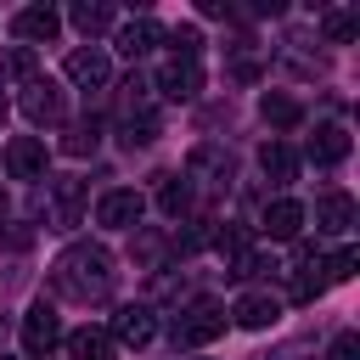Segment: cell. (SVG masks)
I'll use <instances>...</instances> for the list:
<instances>
[{
    "mask_svg": "<svg viewBox=\"0 0 360 360\" xmlns=\"http://www.w3.org/2000/svg\"><path fill=\"white\" fill-rule=\"evenodd\" d=\"M112 281H118L112 253H107V248H96V242H79V248H68V253L56 259V292H68V298H79V304L107 298V292H112Z\"/></svg>",
    "mask_w": 360,
    "mask_h": 360,
    "instance_id": "obj_1",
    "label": "cell"
},
{
    "mask_svg": "<svg viewBox=\"0 0 360 360\" xmlns=\"http://www.w3.org/2000/svg\"><path fill=\"white\" fill-rule=\"evenodd\" d=\"M219 332H225V304H214V298H197V304H186L174 315V343H186V349L214 343Z\"/></svg>",
    "mask_w": 360,
    "mask_h": 360,
    "instance_id": "obj_2",
    "label": "cell"
},
{
    "mask_svg": "<svg viewBox=\"0 0 360 360\" xmlns=\"http://www.w3.org/2000/svg\"><path fill=\"white\" fill-rule=\"evenodd\" d=\"M141 214H146V197L129 186H112L96 202V225H107V231H129V225H141Z\"/></svg>",
    "mask_w": 360,
    "mask_h": 360,
    "instance_id": "obj_3",
    "label": "cell"
},
{
    "mask_svg": "<svg viewBox=\"0 0 360 360\" xmlns=\"http://www.w3.org/2000/svg\"><path fill=\"white\" fill-rule=\"evenodd\" d=\"M51 343H62V321H56V309L39 298V304H28V315H22V349H28V354H45Z\"/></svg>",
    "mask_w": 360,
    "mask_h": 360,
    "instance_id": "obj_4",
    "label": "cell"
},
{
    "mask_svg": "<svg viewBox=\"0 0 360 360\" xmlns=\"http://www.w3.org/2000/svg\"><path fill=\"white\" fill-rule=\"evenodd\" d=\"M62 68H68V79H73L79 90H101V84H107V73H112L101 45H79V51H68V62H62Z\"/></svg>",
    "mask_w": 360,
    "mask_h": 360,
    "instance_id": "obj_5",
    "label": "cell"
},
{
    "mask_svg": "<svg viewBox=\"0 0 360 360\" xmlns=\"http://www.w3.org/2000/svg\"><path fill=\"white\" fill-rule=\"evenodd\" d=\"M22 118L28 124H56L62 118V90L51 79H28L22 84Z\"/></svg>",
    "mask_w": 360,
    "mask_h": 360,
    "instance_id": "obj_6",
    "label": "cell"
},
{
    "mask_svg": "<svg viewBox=\"0 0 360 360\" xmlns=\"http://www.w3.org/2000/svg\"><path fill=\"white\" fill-rule=\"evenodd\" d=\"M6 169H11V180H39L45 174V141L39 135H17L6 146Z\"/></svg>",
    "mask_w": 360,
    "mask_h": 360,
    "instance_id": "obj_7",
    "label": "cell"
},
{
    "mask_svg": "<svg viewBox=\"0 0 360 360\" xmlns=\"http://www.w3.org/2000/svg\"><path fill=\"white\" fill-rule=\"evenodd\" d=\"M259 225H264V236H270V242H292V236L304 231V202L276 197V202L264 208V219H259Z\"/></svg>",
    "mask_w": 360,
    "mask_h": 360,
    "instance_id": "obj_8",
    "label": "cell"
},
{
    "mask_svg": "<svg viewBox=\"0 0 360 360\" xmlns=\"http://www.w3.org/2000/svg\"><path fill=\"white\" fill-rule=\"evenodd\" d=\"M276 315H281V304H276L270 292H242V298L231 304V321H236V326H248V332L276 326Z\"/></svg>",
    "mask_w": 360,
    "mask_h": 360,
    "instance_id": "obj_9",
    "label": "cell"
},
{
    "mask_svg": "<svg viewBox=\"0 0 360 360\" xmlns=\"http://www.w3.org/2000/svg\"><path fill=\"white\" fill-rule=\"evenodd\" d=\"M152 332H158V321H152V309H146V304H124V309L112 315V338H118V343H129V349L152 343Z\"/></svg>",
    "mask_w": 360,
    "mask_h": 360,
    "instance_id": "obj_10",
    "label": "cell"
},
{
    "mask_svg": "<svg viewBox=\"0 0 360 360\" xmlns=\"http://www.w3.org/2000/svg\"><path fill=\"white\" fill-rule=\"evenodd\" d=\"M56 28H62V17H56L51 6H22V11L11 17V34H17V39H28V45L56 39Z\"/></svg>",
    "mask_w": 360,
    "mask_h": 360,
    "instance_id": "obj_11",
    "label": "cell"
},
{
    "mask_svg": "<svg viewBox=\"0 0 360 360\" xmlns=\"http://www.w3.org/2000/svg\"><path fill=\"white\" fill-rule=\"evenodd\" d=\"M158 90H163L169 101H197V90H202V68H197V62H169V68L158 73Z\"/></svg>",
    "mask_w": 360,
    "mask_h": 360,
    "instance_id": "obj_12",
    "label": "cell"
},
{
    "mask_svg": "<svg viewBox=\"0 0 360 360\" xmlns=\"http://www.w3.org/2000/svg\"><path fill=\"white\" fill-rule=\"evenodd\" d=\"M349 225H354V197H349V191H326V197L315 202V231L343 236Z\"/></svg>",
    "mask_w": 360,
    "mask_h": 360,
    "instance_id": "obj_13",
    "label": "cell"
},
{
    "mask_svg": "<svg viewBox=\"0 0 360 360\" xmlns=\"http://www.w3.org/2000/svg\"><path fill=\"white\" fill-rule=\"evenodd\" d=\"M309 158H315L321 169L343 163V158H349V129H343V124H321V129H315V141H309Z\"/></svg>",
    "mask_w": 360,
    "mask_h": 360,
    "instance_id": "obj_14",
    "label": "cell"
},
{
    "mask_svg": "<svg viewBox=\"0 0 360 360\" xmlns=\"http://www.w3.org/2000/svg\"><path fill=\"white\" fill-rule=\"evenodd\" d=\"M259 169H264L276 186H292V180H298V152H292L287 141H264V152H259Z\"/></svg>",
    "mask_w": 360,
    "mask_h": 360,
    "instance_id": "obj_15",
    "label": "cell"
},
{
    "mask_svg": "<svg viewBox=\"0 0 360 360\" xmlns=\"http://www.w3.org/2000/svg\"><path fill=\"white\" fill-rule=\"evenodd\" d=\"M158 39H163V34H158V22H152V17H135V22H124V28H118V51H124L129 62H135V56H146Z\"/></svg>",
    "mask_w": 360,
    "mask_h": 360,
    "instance_id": "obj_16",
    "label": "cell"
},
{
    "mask_svg": "<svg viewBox=\"0 0 360 360\" xmlns=\"http://www.w3.org/2000/svg\"><path fill=\"white\" fill-rule=\"evenodd\" d=\"M259 112H264V124H276V129H292V124L304 118V107H298V101H292L287 90H264Z\"/></svg>",
    "mask_w": 360,
    "mask_h": 360,
    "instance_id": "obj_17",
    "label": "cell"
},
{
    "mask_svg": "<svg viewBox=\"0 0 360 360\" xmlns=\"http://www.w3.org/2000/svg\"><path fill=\"white\" fill-rule=\"evenodd\" d=\"M79 202H84V186L73 174H62L56 180V231H73L79 225Z\"/></svg>",
    "mask_w": 360,
    "mask_h": 360,
    "instance_id": "obj_18",
    "label": "cell"
},
{
    "mask_svg": "<svg viewBox=\"0 0 360 360\" xmlns=\"http://www.w3.org/2000/svg\"><path fill=\"white\" fill-rule=\"evenodd\" d=\"M107 349H112V338H107L101 326H79V332H68V354H73V360H107Z\"/></svg>",
    "mask_w": 360,
    "mask_h": 360,
    "instance_id": "obj_19",
    "label": "cell"
},
{
    "mask_svg": "<svg viewBox=\"0 0 360 360\" xmlns=\"http://www.w3.org/2000/svg\"><path fill=\"white\" fill-rule=\"evenodd\" d=\"M158 208H163L169 219H180V214L191 208V186H186L180 174H163V186H158Z\"/></svg>",
    "mask_w": 360,
    "mask_h": 360,
    "instance_id": "obj_20",
    "label": "cell"
},
{
    "mask_svg": "<svg viewBox=\"0 0 360 360\" xmlns=\"http://www.w3.org/2000/svg\"><path fill=\"white\" fill-rule=\"evenodd\" d=\"M73 28L90 39V34H101V28H112V6H90V0H79L73 6Z\"/></svg>",
    "mask_w": 360,
    "mask_h": 360,
    "instance_id": "obj_21",
    "label": "cell"
},
{
    "mask_svg": "<svg viewBox=\"0 0 360 360\" xmlns=\"http://www.w3.org/2000/svg\"><path fill=\"white\" fill-rule=\"evenodd\" d=\"M248 242H253V236H248V225H225V231L214 236V248H219V259H225V264L248 259Z\"/></svg>",
    "mask_w": 360,
    "mask_h": 360,
    "instance_id": "obj_22",
    "label": "cell"
},
{
    "mask_svg": "<svg viewBox=\"0 0 360 360\" xmlns=\"http://www.w3.org/2000/svg\"><path fill=\"white\" fill-rule=\"evenodd\" d=\"M354 28H360V11H326V22H321V34L332 39V45H343V39H354Z\"/></svg>",
    "mask_w": 360,
    "mask_h": 360,
    "instance_id": "obj_23",
    "label": "cell"
},
{
    "mask_svg": "<svg viewBox=\"0 0 360 360\" xmlns=\"http://www.w3.org/2000/svg\"><path fill=\"white\" fill-rule=\"evenodd\" d=\"M96 141H101V124H73V129L62 135V152L84 158V152H96Z\"/></svg>",
    "mask_w": 360,
    "mask_h": 360,
    "instance_id": "obj_24",
    "label": "cell"
},
{
    "mask_svg": "<svg viewBox=\"0 0 360 360\" xmlns=\"http://www.w3.org/2000/svg\"><path fill=\"white\" fill-rule=\"evenodd\" d=\"M169 45H174V62H197V51H202V34H197L191 22H180V28L169 34Z\"/></svg>",
    "mask_w": 360,
    "mask_h": 360,
    "instance_id": "obj_25",
    "label": "cell"
},
{
    "mask_svg": "<svg viewBox=\"0 0 360 360\" xmlns=\"http://www.w3.org/2000/svg\"><path fill=\"white\" fill-rule=\"evenodd\" d=\"M354 264H360V253H354V248H338V253L326 259V276H321V281H349Z\"/></svg>",
    "mask_w": 360,
    "mask_h": 360,
    "instance_id": "obj_26",
    "label": "cell"
},
{
    "mask_svg": "<svg viewBox=\"0 0 360 360\" xmlns=\"http://www.w3.org/2000/svg\"><path fill=\"white\" fill-rule=\"evenodd\" d=\"M158 141V118H129L124 124V146H152Z\"/></svg>",
    "mask_w": 360,
    "mask_h": 360,
    "instance_id": "obj_27",
    "label": "cell"
},
{
    "mask_svg": "<svg viewBox=\"0 0 360 360\" xmlns=\"http://www.w3.org/2000/svg\"><path fill=\"white\" fill-rule=\"evenodd\" d=\"M326 360H360V338L354 332H338L332 349H326Z\"/></svg>",
    "mask_w": 360,
    "mask_h": 360,
    "instance_id": "obj_28",
    "label": "cell"
},
{
    "mask_svg": "<svg viewBox=\"0 0 360 360\" xmlns=\"http://www.w3.org/2000/svg\"><path fill=\"white\" fill-rule=\"evenodd\" d=\"M321 292H326L321 276H292V298H298V304H309V298H321Z\"/></svg>",
    "mask_w": 360,
    "mask_h": 360,
    "instance_id": "obj_29",
    "label": "cell"
},
{
    "mask_svg": "<svg viewBox=\"0 0 360 360\" xmlns=\"http://www.w3.org/2000/svg\"><path fill=\"white\" fill-rule=\"evenodd\" d=\"M6 68H11L17 79H34V51H28V45H17V51L6 56Z\"/></svg>",
    "mask_w": 360,
    "mask_h": 360,
    "instance_id": "obj_30",
    "label": "cell"
},
{
    "mask_svg": "<svg viewBox=\"0 0 360 360\" xmlns=\"http://www.w3.org/2000/svg\"><path fill=\"white\" fill-rule=\"evenodd\" d=\"M0 118H6V90H0Z\"/></svg>",
    "mask_w": 360,
    "mask_h": 360,
    "instance_id": "obj_31",
    "label": "cell"
}]
</instances>
